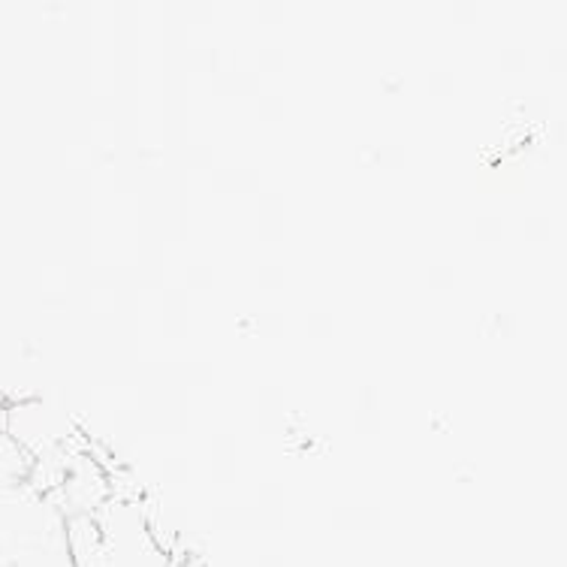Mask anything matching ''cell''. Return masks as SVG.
<instances>
[{"instance_id":"1","label":"cell","mask_w":567,"mask_h":567,"mask_svg":"<svg viewBox=\"0 0 567 567\" xmlns=\"http://www.w3.org/2000/svg\"><path fill=\"white\" fill-rule=\"evenodd\" d=\"M0 567H76L64 511L31 483L0 492Z\"/></svg>"}]
</instances>
